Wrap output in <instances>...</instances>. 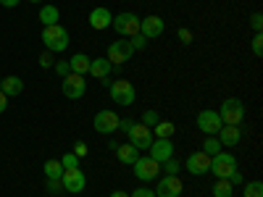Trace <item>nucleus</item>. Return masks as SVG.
Segmentation results:
<instances>
[{
    "mask_svg": "<svg viewBox=\"0 0 263 197\" xmlns=\"http://www.w3.org/2000/svg\"><path fill=\"white\" fill-rule=\"evenodd\" d=\"M184 168L192 173V176H203V173H208V168H211V155H205L203 150H197L184 161Z\"/></svg>",
    "mask_w": 263,
    "mask_h": 197,
    "instance_id": "nucleus-14",
    "label": "nucleus"
},
{
    "mask_svg": "<svg viewBox=\"0 0 263 197\" xmlns=\"http://www.w3.org/2000/svg\"><path fill=\"white\" fill-rule=\"evenodd\" d=\"M250 24H253L255 34H260V29H263V16H260V13H253V18H250Z\"/></svg>",
    "mask_w": 263,
    "mask_h": 197,
    "instance_id": "nucleus-37",
    "label": "nucleus"
},
{
    "mask_svg": "<svg viewBox=\"0 0 263 197\" xmlns=\"http://www.w3.org/2000/svg\"><path fill=\"white\" fill-rule=\"evenodd\" d=\"M61 92L69 97V100H82L84 92H87V79L79 76V74H69L63 76V84H61Z\"/></svg>",
    "mask_w": 263,
    "mask_h": 197,
    "instance_id": "nucleus-7",
    "label": "nucleus"
},
{
    "mask_svg": "<svg viewBox=\"0 0 263 197\" xmlns=\"http://www.w3.org/2000/svg\"><path fill=\"white\" fill-rule=\"evenodd\" d=\"M58 16H61V13H58L55 6H42L37 18L42 21V27H53V24H58Z\"/></svg>",
    "mask_w": 263,
    "mask_h": 197,
    "instance_id": "nucleus-24",
    "label": "nucleus"
},
{
    "mask_svg": "<svg viewBox=\"0 0 263 197\" xmlns=\"http://www.w3.org/2000/svg\"><path fill=\"white\" fill-rule=\"evenodd\" d=\"M61 184H63V189H66V192L79 194V192H84V187H87V179H84V173H82L79 168H63Z\"/></svg>",
    "mask_w": 263,
    "mask_h": 197,
    "instance_id": "nucleus-10",
    "label": "nucleus"
},
{
    "mask_svg": "<svg viewBox=\"0 0 263 197\" xmlns=\"http://www.w3.org/2000/svg\"><path fill=\"white\" fill-rule=\"evenodd\" d=\"M132 168H135V176L140 182H153V179H158V173H161V163H156L150 155H140L137 163H132Z\"/></svg>",
    "mask_w": 263,
    "mask_h": 197,
    "instance_id": "nucleus-6",
    "label": "nucleus"
},
{
    "mask_svg": "<svg viewBox=\"0 0 263 197\" xmlns=\"http://www.w3.org/2000/svg\"><path fill=\"white\" fill-rule=\"evenodd\" d=\"M111 197H129V192H124V189H116V192H111Z\"/></svg>",
    "mask_w": 263,
    "mask_h": 197,
    "instance_id": "nucleus-44",
    "label": "nucleus"
},
{
    "mask_svg": "<svg viewBox=\"0 0 263 197\" xmlns=\"http://www.w3.org/2000/svg\"><path fill=\"white\" fill-rule=\"evenodd\" d=\"M179 168H182V163H179V161H174V158H168V161L163 163V173H166V176H177Z\"/></svg>",
    "mask_w": 263,
    "mask_h": 197,
    "instance_id": "nucleus-29",
    "label": "nucleus"
},
{
    "mask_svg": "<svg viewBox=\"0 0 263 197\" xmlns=\"http://www.w3.org/2000/svg\"><path fill=\"white\" fill-rule=\"evenodd\" d=\"M158 121H161V116H158L156 111H145V113H142V121H140V124H145L147 129H153V126H156Z\"/></svg>",
    "mask_w": 263,
    "mask_h": 197,
    "instance_id": "nucleus-30",
    "label": "nucleus"
},
{
    "mask_svg": "<svg viewBox=\"0 0 263 197\" xmlns=\"http://www.w3.org/2000/svg\"><path fill=\"white\" fill-rule=\"evenodd\" d=\"M253 55H255V58L263 55V34H255V37H253Z\"/></svg>",
    "mask_w": 263,
    "mask_h": 197,
    "instance_id": "nucleus-34",
    "label": "nucleus"
},
{
    "mask_svg": "<svg viewBox=\"0 0 263 197\" xmlns=\"http://www.w3.org/2000/svg\"><path fill=\"white\" fill-rule=\"evenodd\" d=\"M174 134H177V126H174L171 121H158L156 126H153V137H156V140H171Z\"/></svg>",
    "mask_w": 263,
    "mask_h": 197,
    "instance_id": "nucleus-23",
    "label": "nucleus"
},
{
    "mask_svg": "<svg viewBox=\"0 0 263 197\" xmlns=\"http://www.w3.org/2000/svg\"><path fill=\"white\" fill-rule=\"evenodd\" d=\"M45 176H48V179H61V176H63V166H61V161L53 158V161L45 163Z\"/></svg>",
    "mask_w": 263,
    "mask_h": 197,
    "instance_id": "nucleus-27",
    "label": "nucleus"
},
{
    "mask_svg": "<svg viewBox=\"0 0 263 197\" xmlns=\"http://www.w3.org/2000/svg\"><path fill=\"white\" fill-rule=\"evenodd\" d=\"M87 152H90V150H87V145H84V142H77V145H74V155H77V158H84Z\"/></svg>",
    "mask_w": 263,
    "mask_h": 197,
    "instance_id": "nucleus-39",
    "label": "nucleus"
},
{
    "mask_svg": "<svg viewBox=\"0 0 263 197\" xmlns=\"http://www.w3.org/2000/svg\"><path fill=\"white\" fill-rule=\"evenodd\" d=\"M0 82H3V76H0Z\"/></svg>",
    "mask_w": 263,
    "mask_h": 197,
    "instance_id": "nucleus-46",
    "label": "nucleus"
},
{
    "mask_svg": "<svg viewBox=\"0 0 263 197\" xmlns=\"http://www.w3.org/2000/svg\"><path fill=\"white\" fill-rule=\"evenodd\" d=\"M177 37H179V42H184V45H190V42H192V32L190 29H179Z\"/></svg>",
    "mask_w": 263,
    "mask_h": 197,
    "instance_id": "nucleus-38",
    "label": "nucleus"
},
{
    "mask_svg": "<svg viewBox=\"0 0 263 197\" xmlns=\"http://www.w3.org/2000/svg\"><path fill=\"white\" fill-rule=\"evenodd\" d=\"M126 137H129V142L135 145L137 150H147V147H150V142L156 140V137H153V131H150L145 124H140V121H135V124L129 126Z\"/></svg>",
    "mask_w": 263,
    "mask_h": 197,
    "instance_id": "nucleus-9",
    "label": "nucleus"
},
{
    "mask_svg": "<svg viewBox=\"0 0 263 197\" xmlns=\"http://www.w3.org/2000/svg\"><path fill=\"white\" fill-rule=\"evenodd\" d=\"M21 3V0H0V6H6V8H16Z\"/></svg>",
    "mask_w": 263,
    "mask_h": 197,
    "instance_id": "nucleus-43",
    "label": "nucleus"
},
{
    "mask_svg": "<svg viewBox=\"0 0 263 197\" xmlns=\"http://www.w3.org/2000/svg\"><path fill=\"white\" fill-rule=\"evenodd\" d=\"M108 90H111V100H114L116 105L129 108V105H135V100H137V90H135V84H132L129 79H116V82H111V84H108Z\"/></svg>",
    "mask_w": 263,
    "mask_h": 197,
    "instance_id": "nucleus-2",
    "label": "nucleus"
},
{
    "mask_svg": "<svg viewBox=\"0 0 263 197\" xmlns=\"http://www.w3.org/2000/svg\"><path fill=\"white\" fill-rule=\"evenodd\" d=\"M0 90H3L8 97H16L24 92V82H21L18 76H6L3 82H0Z\"/></svg>",
    "mask_w": 263,
    "mask_h": 197,
    "instance_id": "nucleus-22",
    "label": "nucleus"
},
{
    "mask_svg": "<svg viewBox=\"0 0 263 197\" xmlns=\"http://www.w3.org/2000/svg\"><path fill=\"white\" fill-rule=\"evenodd\" d=\"M29 3H42V0H29Z\"/></svg>",
    "mask_w": 263,
    "mask_h": 197,
    "instance_id": "nucleus-45",
    "label": "nucleus"
},
{
    "mask_svg": "<svg viewBox=\"0 0 263 197\" xmlns=\"http://www.w3.org/2000/svg\"><path fill=\"white\" fill-rule=\"evenodd\" d=\"M6 108H8V95H6L3 90H0V113H3Z\"/></svg>",
    "mask_w": 263,
    "mask_h": 197,
    "instance_id": "nucleus-42",
    "label": "nucleus"
},
{
    "mask_svg": "<svg viewBox=\"0 0 263 197\" xmlns=\"http://www.w3.org/2000/svg\"><path fill=\"white\" fill-rule=\"evenodd\" d=\"M90 55H84V53H77V55H71L69 58V69H71V74H79V76H84L87 71H90Z\"/></svg>",
    "mask_w": 263,
    "mask_h": 197,
    "instance_id": "nucleus-21",
    "label": "nucleus"
},
{
    "mask_svg": "<svg viewBox=\"0 0 263 197\" xmlns=\"http://www.w3.org/2000/svg\"><path fill=\"white\" fill-rule=\"evenodd\" d=\"M69 32H66L61 24H53V27H45L42 29V45H45V50L50 53H63L66 48H69Z\"/></svg>",
    "mask_w": 263,
    "mask_h": 197,
    "instance_id": "nucleus-1",
    "label": "nucleus"
},
{
    "mask_svg": "<svg viewBox=\"0 0 263 197\" xmlns=\"http://www.w3.org/2000/svg\"><path fill=\"white\" fill-rule=\"evenodd\" d=\"M53 63L55 61H53V53L50 50H45V53L40 55V66H42V69H53Z\"/></svg>",
    "mask_w": 263,
    "mask_h": 197,
    "instance_id": "nucleus-35",
    "label": "nucleus"
},
{
    "mask_svg": "<svg viewBox=\"0 0 263 197\" xmlns=\"http://www.w3.org/2000/svg\"><path fill=\"white\" fill-rule=\"evenodd\" d=\"M61 166H63V168H79V158L74 155V152H69V155L61 158Z\"/></svg>",
    "mask_w": 263,
    "mask_h": 197,
    "instance_id": "nucleus-32",
    "label": "nucleus"
},
{
    "mask_svg": "<svg viewBox=\"0 0 263 197\" xmlns=\"http://www.w3.org/2000/svg\"><path fill=\"white\" fill-rule=\"evenodd\" d=\"M116 158L121 161V163H137V158H140V150L132 145V142H124V145H119L116 147Z\"/></svg>",
    "mask_w": 263,
    "mask_h": 197,
    "instance_id": "nucleus-20",
    "label": "nucleus"
},
{
    "mask_svg": "<svg viewBox=\"0 0 263 197\" xmlns=\"http://www.w3.org/2000/svg\"><path fill=\"white\" fill-rule=\"evenodd\" d=\"M232 194H234V187L227 179H218L213 184V197H232Z\"/></svg>",
    "mask_w": 263,
    "mask_h": 197,
    "instance_id": "nucleus-25",
    "label": "nucleus"
},
{
    "mask_svg": "<svg viewBox=\"0 0 263 197\" xmlns=\"http://www.w3.org/2000/svg\"><path fill=\"white\" fill-rule=\"evenodd\" d=\"M129 45L135 48V50H145V45H147V40H145L142 34H135V37H129Z\"/></svg>",
    "mask_w": 263,
    "mask_h": 197,
    "instance_id": "nucleus-33",
    "label": "nucleus"
},
{
    "mask_svg": "<svg viewBox=\"0 0 263 197\" xmlns=\"http://www.w3.org/2000/svg\"><path fill=\"white\" fill-rule=\"evenodd\" d=\"M111 69H114V66H111V61H108V58H92L90 61V71H87V74L100 79V82H105L108 76H111Z\"/></svg>",
    "mask_w": 263,
    "mask_h": 197,
    "instance_id": "nucleus-19",
    "label": "nucleus"
},
{
    "mask_svg": "<svg viewBox=\"0 0 263 197\" xmlns=\"http://www.w3.org/2000/svg\"><path fill=\"white\" fill-rule=\"evenodd\" d=\"M216 179H229L232 173L237 171V158L232 155V152H218V155L211 158V168H208Z\"/></svg>",
    "mask_w": 263,
    "mask_h": 197,
    "instance_id": "nucleus-5",
    "label": "nucleus"
},
{
    "mask_svg": "<svg viewBox=\"0 0 263 197\" xmlns=\"http://www.w3.org/2000/svg\"><path fill=\"white\" fill-rule=\"evenodd\" d=\"M218 119H221V124H227V126H239V124L245 121V105H242V100L227 97V100L221 103Z\"/></svg>",
    "mask_w": 263,
    "mask_h": 197,
    "instance_id": "nucleus-3",
    "label": "nucleus"
},
{
    "mask_svg": "<svg viewBox=\"0 0 263 197\" xmlns=\"http://www.w3.org/2000/svg\"><path fill=\"white\" fill-rule=\"evenodd\" d=\"M111 27H114V29L119 32V37L129 40V37L140 34V16H137V13H132V11H124V13L114 16Z\"/></svg>",
    "mask_w": 263,
    "mask_h": 197,
    "instance_id": "nucleus-4",
    "label": "nucleus"
},
{
    "mask_svg": "<svg viewBox=\"0 0 263 197\" xmlns=\"http://www.w3.org/2000/svg\"><path fill=\"white\" fill-rule=\"evenodd\" d=\"M132 55H135V48L129 45V40H116V42H111L108 45V61H111V66H121V63H126Z\"/></svg>",
    "mask_w": 263,
    "mask_h": 197,
    "instance_id": "nucleus-8",
    "label": "nucleus"
},
{
    "mask_svg": "<svg viewBox=\"0 0 263 197\" xmlns=\"http://www.w3.org/2000/svg\"><path fill=\"white\" fill-rule=\"evenodd\" d=\"M48 182H50V184H48V189H50V192H61V189H63L61 179H48Z\"/></svg>",
    "mask_w": 263,
    "mask_h": 197,
    "instance_id": "nucleus-41",
    "label": "nucleus"
},
{
    "mask_svg": "<svg viewBox=\"0 0 263 197\" xmlns=\"http://www.w3.org/2000/svg\"><path fill=\"white\" fill-rule=\"evenodd\" d=\"M53 69H55V74H58L61 79L71 74V69H69V61H55V63H53Z\"/></svg>",
    "mask_w": 263,
    "mask_h": 197,
    "instance_id": "nucleus-31",
    "label": "nucleus"
},
{
    "mask_svg": "<svg viewBox=\"0 0 263 197\" xmlns=\"http://www.w3.org/2000/svg\"><path fill=\"white\" fill-rule=\"evenodd\" d=\"M227 182H229V184H232V187H234V184H242V173H239V168H237V171H234V173H232V176H229V179H227Z\"/></svg>",
    "mask_w": 263,
    "mask_h": 197,
    "instance_id": "nucleus-40",
    "label": "nucleus"
},
{
    "mask_svg": "<svg viewBox=\"0 0 263 197\" xmlns=\"http://www.w3.org/2000/svg\"><path fill=\"white\" fill-rule=\"evenodd\" d=\"M163 29H166V24H163L161 16H145V18H140V34H142L145 40L161 37Z\"/></svg>",
    "mask_w": 263,
    "mask_h": 197,
    "instance_id": "nucleus-15",
    "label": "nucleus"
},
{
    "mask_svg": "<svg viewBox=\"0 0 263 197\" xmlns=\"http://www.w3.org/2000/svg\"><path fill=\"white\" fill-rule=\"evenodd\" d=\"M182 189H184V184H182L179 176H166V173H163V179L156 184L153 192H156V197H179Z\"/></svg>",
    "mask_w": 263,
    "mask_h": 197,
    "instance_id": "nucleus-13",
    "label": "nucleus"
},
{
    "mask_svg": "<svg viewBox=\"0 0 263 197\" xmlns=\"http://www.w3.org/2000/svg\"><path fill=\"white\" fill-rule=\"evenodd\" d=\"M111 21H114V13L108 11V8H103V6L90 11V27H92V29H98V32L108 29V27H111Z\"/></svg>",
    "mask_w": 263,
    "mask_h": 197,
    "instance_id": "nucleus-17",
    "label": "nucleus"
},
{
    "mask_svg": "<svg viewBox=\"0 0 263 197\" xmlns=\"http://www.w3.org/2000/svg\"><path fill=\"white\" fill-rule=\"evenodd\" d=\"M221 126L224 124H221V119H218L216 111H200V113H197V129H200L205 137H216Z\"/></svg>",
    "mask_w": 263,
    "mask_h": 197,
    "instance_id": "nucleus-12",
    "label": "nucleus"
},
{
    "mask_svg": "<svg viewBox=\"0 0 263 197\" xmlns=\"http://www.w3.org/2000/svg\"><path fill=\"white\" fill-rule=\"evenodd\" d=\"M129 197H156V192H153V189H147V187H137V189L132 192Z\"/></svg>",
    "mask_w": 263,
    "mask_h": 197,
    "instance_id": "nucleus-36",
    "label": "nucleus"
},
{
    "mask_svg": "<svg viewBox=\"0 0 263 197\" xmlns=\"http://www.w3.org/2000/svg\"><path fill=\"white\" fill-rule=\"evenodd\" d=\"M119 121H121V116L114 111H98L92 126L98 134H114V131H119Z\"/></svg>",
    "mask_w": 263,
    "mask_h": 197,
    "instance_id": "nucleus-11",
    "label": "nucleus"
},
{
    "mask_svg": "<svg viewBox=\"0 0 263 197\" xmlns=\"http://www.w3.org/2000/svg\"><path fill=\"white\" fill-rule=\"evenodd\" d=\"M245 197H263V182H248L245 184Z\"/></svg>",
    "mask_w": 263,
    "mask_h": 197,
    "instance_id": "nucleus-28",
    "label": "nucleus"
},
{
    "mask_svg": "<svg viewBox=\"0 0 263 197\" xmlns=\"http://www.w3.org/2000/svg\"><path fill=\"white\" fill-rule=\"evenodd\" d=\"M218 142H221V147H234V145H239V140H242V131H239V126H221L218 129Z\"/></svg>",
    "mask_w": 263,
    "mask_h": 197,
    "instance_id": "nucleus-18",
    "label": "nucleus"
},
{
    "mask_svg": "<svg viewBox=\"0 0 263 197\" xmlns=\"http://www.w3.org/2000/svg\"><path fill=\"white\" fill-rule=\"evenodd\" d=\"M147 150H150V158L156 163H166L168 158H174V142L171 140H153Z\"/></svg>",
    "mask_w": 263,
    "mask_h": 197,
    "instance_id": "nucleus-16",
    "label": "nucleus"
},
{
    "mask_svg": "<svg viewBox=\"0 0 263 197\" xmlns=\"http://www.w3.org/2000/svg\"><path fill=\"white\" fill-rule=\"evenodd\" d=\"M224 147H221V142H218V137H205V142H203V152L205 155H218V152H221Z\"/></svg>",
    "mask_w": 263,
    "mask_h": 197,
    "instance_id": "nucleus-26",
    "label": "nucleus"
}]
</instances>
